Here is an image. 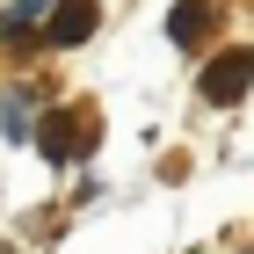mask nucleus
I'll list each match as a JSON object with an SVG mask.
<instances>
[{"instance_id": "4", "label": "nucleus", "mask_w": 254, "mask_h": 254, "mask_svg": "<svg viewBox=\"0 0 254 254\" xmlns=\"http://www.w3.org/2000/svg\"><path fill=\"white\" fill-rule=\"evenodd\" d=\"M44 15V0H22V7H7L0 15V37H29V22Z\"/></svg>"}, {"instance_id": "2", "label": "nucleus", "mask_w": 254, "mask_h": 254, "mask_svg": "<svg viewBox=\"0 0 254 254\" xmlns=\"http://www.w3.org/2000/svg\"><path fill=\"white\" fill-rule=\"evenodd\" d=\"M87 29H95V0H59V7H51V29H44V37H51V44L65 51V44H80Z\"/></svg>"}, {"instance_id": "5", "label": "nucleus", "mask_w": 254, "mask_h": 254, "mask_svg": "<svg viewBox=\"0 0 254 254\" xmlns=\"http://www.w3.org/2000/svg\"><path fill=\"white\" fill-rule=\"evenodd\" d=\"M44 131H51V138H44L51 153H80V124H73V117H51Z\"/></svg>"}, {"instance_id": "3", "label": "nucleus", "mask_w": 254, "mask_h": 254, "mask_svg": "<svg viewBox=\"0 0 254 254\" xmlns=\"http://www.w3.org/2000/svg\"><path fill=\"white\" fill-rule=\"evenodd\" d=\"M167 37H175L182 51H196V44L211 37V0H182V7H175V22H167Z\"/></svg>"}, {"instance_id": "1", "label": "nucleus", "mask_w": 254, "mask_h": 254, "mask_svg": "<svg viewBox=\"0 0 254 254\" xmlns=\"http://www.w3.org/2000/svg\"><path fill=\"white\" fill-rule=\"evenodd\" d=\"M254 87V51H218L203 73V102H240Z\"/></svg>"}]
</instances>
